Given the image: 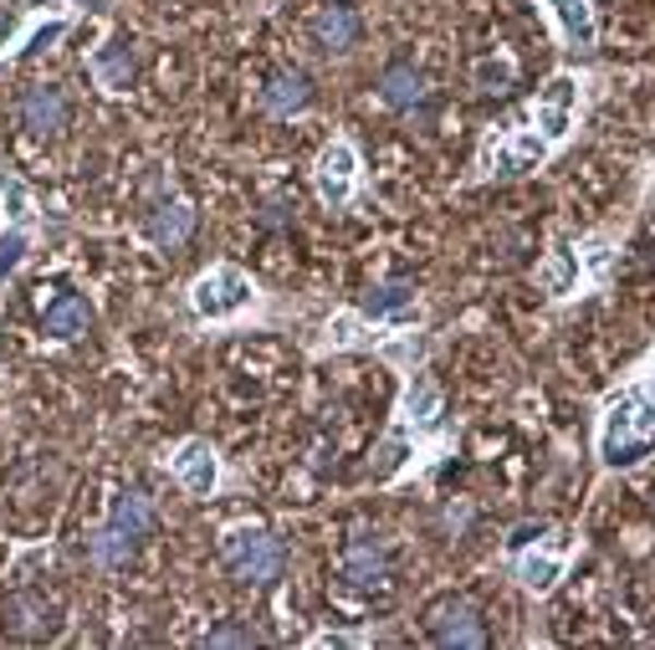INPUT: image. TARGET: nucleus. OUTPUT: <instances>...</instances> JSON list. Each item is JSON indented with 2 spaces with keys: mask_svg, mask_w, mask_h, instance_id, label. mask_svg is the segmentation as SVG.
<instances>
[{
  "mask_svg": "<svg viewBox=\"0 0 655 650\" xmlns=\"http://www.w3.org/2000/svg\"><path fill=\"white\" fill-rule=\"evenodd\" d=\"M410 461V435L404 431H395V435H385V446L374 450V461H369V477L374 482H389L395 471Z\"/></svg>",
  "mask_w": 655,
  "mask_h": 650,
  "instance_id": "24",
  "label": "nucleus"
},
{
  "mask_svg": "<svg viewBox=\"0 0 655 650\" xmlns=\"http://www.w3.org/2000/svg\"><path fill=\"white\" fill-rule=\"evenodd\" d=\"M379 579H385V558H379V549H374V543H353V549L343 553V583H353V589H374Z\"/></svg>",
  "mask_w": 655,
  "mask_h": 650,
  "instance_id": "18",
  "label": "nucleus"
},
{
  "mask_svg": "<svg viewBox=\"0 0 655 650\" xmlns=\"http://www.w3.org/2000/svg\"><path fill=\"white\" fill-rule=\"evenodd\" d=\"M149 241L154 246H180L190 231H195V210H190L185 201H165V205H154V216H149Z\"/></svg>",
  "mask_w": 655,
  "mask_h": 650,
  "instance_id": "13",
  "label": "nucleus"
},
{
  "mask_svg": "<svg viewBox=\"0 0 655 650\" xmlns=\"http://www.w3.org/2000/svg\"><path fill=\"white\" fill-rule=\"evenodd\" d=\"M353 180H359V149H353L349 139H333V144L318 154V169H313V184H318L323 205L343 210V205L353 201Z\"/></svg>",
  "mask_w": 655,
  "mask_h": 650,
  "instance_id": "4",
  "label": "nucleus"
},
{
  "mask_svg": "<svg viewBox=\"0 0 655 650\" xmlns=\"http://www.w3.org/2000/svg\"><path fill=\"white\" fill-rule=\"evenodd\" d=\"M430 630H436V640L440 646H466V650H476L487 635L476 630V615H471V604H461V600H446V604H436L430 610Z\"/></svg>",
  "mask_w": 655,
  "mask_h": 650,
  "instance_id": "9",
  "label": "nucleus"
},
{
  "mask_svg": "<svg viewBox=\"0 0 655 650\" xmlns=\"http://www.w3.org/2000/svg\"><path fill=\"white\" fill-rule=\"evenodd\" d=\"M415 302V287L410 282H385V287H369L364 292V323H379V317H395V313H404Z\"/></svg>",
  "mask_w": 655,
  "mask_h": 650,
  "instance_id": "20",
  "label": "nucleus"
},
{
  "mask_svg": "<svg viewBox=\"0 0 655 650\" xmlns=\"http://www.w3.org/2000/svg\"><path fill=\"white\" fill-rule=\"evenodd\" d=\"M256 298L252 277L241 267H216L205 272L201 282H195V292H190V308H195V317H210V323H220V317H235L246 313Z\"/></svg>",
  "mask_w": 655,
  "mask_h": 650,
  "instance_id": "2",
  "label": "nucleus"
},
{
  "mask_svg": "<svg viewBox=\"0 0 655 650\" xmlns=\"http://www.w3.org/2000/svg\"><path fill=\"white\" fill-rule=\"evenodd\" d=\"M129 558H134V538L118 533L113 522L93 533V564H102V568H123Z\"/></svg>",
  "mask_w": 655,
  "mask_h": 650,
  "instance_id": "23",
  "label": "nucleus"
},
{
  "mask_svg": "<svg viewBox=\"0 0 655 650\" xmlns=\"http://www.w3.org/2000/svg\"><path fill=\"white\" fill-rule=\"evenodd\" d=\"M108 522H113L118 533H129V538H149L154 533V507L138 497V492H129V497L113 502V517H108Z\"/></svg>",
  "mask_w": 655,
  "mask_h": 650,
  "instance_id": "21",
  "label": "nucleus"
},
{
  "mask_svg": "<svg viewBox=\"0 0 655 650\" xmlns=\"http://www.w3.org/2000/svg\"><path fill=\"white\" fill-rule=\"evenodd\" d=\"M512 574H518L522 589H533V594H548L558 579H563V553H518L512 558Z\"/></svg>",
  "mask_w": 655,
  "mask_h": 650,
  "instance_id": "14",
  "label": "nucleus"
},
{
  "mask_svg": "<svg viewBox=\"0 0 655 650\" xmlns=\"http://www.w3.org/2000/svg\"><path fill=\"white\" fill-rule=\"evenodd\" d=\"M651 364H655V353H651Z\"/></svg>",
  "mask_w": 655,
  "mask_h": 650,
  "instance_id": "35",
  "label": "nucleus"
},
{
  "mask_svg": "<svg viewBox=\"0 0 655 650\" xmlns=\"http://www.w3.org/2000/svg\"><path fill=\"white\" fill-rule=\"evenodd\" d=\"M404 416L415 420L421 431H430V425L440 420V395H436V384L425 380V374H415L410 389H404Z\"/></svg>",
  "mask_w": 655,
  "mask_h": 650,
  "instance_id": "22",
  "label": "nucleus"
},
{
  "mask_svg": "<svg viewBox=\"0 0 655 650\" xmlns=\"http://www.w3.org/2000/svg\"><path fill=\"white\" fill-rule=\"evenodd\" d=\"M220 553H226V564H231L235 579L256 583V589H267V583L282 574V549H277L267 533H256V528H235V533H226Z\"/></svg>",
  "mask_w": 655,
  "mask_h": 650,
  "instance_id": "3",
  "label": "nucleus"
},
{
  "mask_svg": "<svg viewBox=\"0 0 655 650\" xmlns=\"http://www.w3.org/2000/svg\"><path fill=\"white\" fill-rule=\"evenodd\" d=\"M313 41H318L323 51H349L353 41H359V11L343 5V0L323 5L318 16H313Z\"/></svg>",
  "mask_w": 655,
  "mask_h": 650,
  "instance_id": "10",
  "label": "nucleus"
},
{
  "mask_svg": "<svg viewBox=\"0 0 655 650\" xmlns=\"http://www.w3.org/2000/svg\"><path fill=\"white\" fill-rule=\"evenodd\" d=\"M379 98L389 103V108H415V103L425 98V77L415 68H389L385 77H379Z\"/></svg>",
  "mask_w": 655,
  "mask_h": 650,
  "instance_id": "17",
  "label": "nucleus"
},
{
  "mask_svg": "<svg viewBox=\"0 0 655 650\" xmlns=\"http://www.w3.org/2000/svg\"><path fill=\"white\" fill-rule=\"evenodd\" d=\"M134 47L129 41H108V47H98V57H93V77H98L108 93H129V83H134Z\"/></svg>",
  "mask_w": 655,
  "mask_h": 650,
  "instance_id": "11",
  "label": "nucleus"
},
{
  "mask_svg": "<svg viewBox=\"0 0 655 650\" xmlns=\"http://www.w3.org/2000/svg\"><path fill=\"white\" fill-rule=\"evenodd\" d=\"M328 344L333 349H353V344H364V313H343L328 323Z\"/></svg>",
  "mask_w": 655,
  "mask_h": 650,
  "instance_id": "27",
  "label": "nucleus"
},
{
  "mask_svg": "<svg viewBox=\"0 0 655 650\" xmlns=\"http://www.w3.org/2000/svg\"><path fill=\"white\" fill-rule=\"evenodd\" d=\"M87 328H93V302L77 298V292H62V298L47 308V317H41V334L57 338V344H68V338H83Z\"/></svg>",
  "mask_w": 655,
  "mask_h": 650,
  "instance_id": "8",
  "label": "nucleus"
},
{
  "mask_svg": "<svg viewBox=\"0 0 655 650\" xmlns=\"http://www.w3.org/2000/svg\"><path fill=\"white\" fill-rule=\"evenodd\" d=\"M41 619H47V604L36 600V594H11L5 610H0V625H5L11 635H41L47 630Z\"/></svg>",
  "mask_w": 655,
  "mask_h": 650,
  "instance_id": "19",
  "label": "nucleus"
},
{
  "mask_svg": "<svg viewBox=\"0 0 655 650\" xmlns=\"http://www.w3.org/2000/svg\"><path fill=\"white\" fill-rule=\"evenodd\" d=\"M307 98H313V87H307L303 72H277L267 83V93H262V103H267V113L287 118V113H303Z\"/></svg>",
  "mask_w": 655,
  "mask_h": 650,
  "instance_id": "15",
  "label": "nucleus"
},
{
  "mask_svg": "<svg viewBox=\"0 0 655 650\" xmlns=\"http://www.w3.org/2000/svg\"><path fill=\"white\" fill-rule=\"evenodd\" d=\"M11 32H16V26H0V51H5V41H11Z\"/></svg>",
  "mask_w": 655,
  "mask_h": 650,
  "instance_id": "34",
  "label": "nucleus"
},
{
  "mask_svg": "<svg viewBox=\"0 0 655 650\" xmlns=\"http://www.w3.org/2000/svg\"><path fill=\"white\" fill-rule=\"evenodd\" d=\"M573 108H579V77L558 72L554 83L543 87L538 113H533V123H538V134L548 139V144H563V139H569V129H573Z\"/></svg>",
  "mask_w": 655,
  "mask_h": 650,
  "instance_id": "5",
  "label": "nucleus"
},
{
  "mask_svg": "<svg viewBox=\"0 0 655 650\" xmlns=\"http://www.w3.org/2000/svg\"><path fill=\"white\" fill-rule=\"evenodd\" d=\"M287 220V205L282 201H267V210H262V226H282Z\"/></svg>",
  "mask_w": 655,
  "mask_h": 650,
  "instance_id": "33",
  "label": "nucleus"
},
{
  "mask_svg": "<svg viewBox=\"0 0 655 650\" xmlns=\"http://www.w3.org/2000/svg\"><path fill=\"white\" fill-rule=\"evenodd\" d=\"M507 144H512V154H518V159H522V169L543 165V159H548V149H554V144H548V139H543L538 129H533V134H512V139H507Z\"/></svg>",
  "mask_w": 655,
  "mask_h": 650,
  "instance_id": "29",
  "label": "nucleus"
},
{
  "mask_svg": "<svg viewBox=\"0 0 655 650\" xmlns=\"http://www.w3.org/2000/svg\"><path fill=\"white\" fill-rule=\"evenodd\" d=\"M538 282L548 287L554 298H569L573 287H579V251H573V246L548 251V262L538 267Z\"/></svg>",
  "mask_w": 655,
  "mask_h": 650,
  "instance_id": "16",
  "label": "nucleus"
},
{
  "mask_svg": "<svg viewBox=\"0 0 655 650\" xmlns=\"http://www.w3.org/2000/svg\"><path fill=\"white\" fill-rule=\"evenodd\" d=\"M645 384H624L620 395H609L605 400V420H599V456H605V467H640L655 446H645L635 435V400Z\"/></svg>",
  "mask_w": 655,
  "mask_h": 650,
  "instance_id": "1",
  "label": "nucleus"
},
{
  "mask_svg": "<svg viewBox=\"0 0 655 650\" xmlns=\"http://www.w3.org/2000/svg\"><path fill=\"white\" fill-rule=\"evenodd\" d=\"M62 36H68V21H41V26L26 36V47H21V51H26V57H36V51H51Z\"/></svg>",
  "mask_w": 655,
  "mask_h": 650,
  "instance_id": "31",
  "label": "nucleus"
},
{
  "mask_svg": "<svg viewBox=\"0 0 655 650\" xmlns=\"http://www.w3.org/2000/svg\"><path fill=\"white\" fill-rule=\"evenodd\" d=\"M174 477H180V486H185L190 497H210L220 486L216 450L205 446V441H185V446L174 450Z\"/></svg>",
  "mask_w": 655,
  "mask_h": 650,
  "instance_id": "6",
  "label": "nucleus"
},
{
  "mask_svg": "<svg viewBox=\"0 0 655 650\" xmlns=\"http://www.w3.org/2000/svg\"><path fill=\"white\" fill-rule=\"evenodd\" d=\"M548 11H554V26L558 36L569 41V47H594V11H589V0H543Z\"/></svg>",
  "mask_w": 655,
  "mask_h": 650,
  "instance_id": "12",
  "label": "nucleus"
},
{
  "mask_svg": "<svg viewBox=\"0 0 655 650\" xmlns=\"http://www.w3.org/2000/svg\"><path fill=\"white\" fill-rule=\"evenodd\" d=\"M482 174H522V159L512 154V144H487L482 149Z\"/></svg>",
  "mask_w": 655,
  "mask_h": 650,
  "instance_id": "28",
  "label": "nucleus"
},
{
  "mask_svg": "<svg viewBox=\"0 0 655 650\" xmlns=\"http://www.w3.org/2000/svg\"><path fill=\"white\" fill-rule=\"evenodd\" d=\"M21 256H26V231H21V226H11V231L0 236V282H5V277L21 267Z\"/></svg>",
  "mask_w": 655,
  "mask_h": 650,
  "instance_id": "30",
  "label": "nucleus"
},
{
  "mask_svg": "<svg viewBox=\"0 0 655 650\" xmlns=\"http://www.w3.org/2000/svg\"><path fill=\"white\" fill-rule=\"evenodd\" d=\"M512 57H482V62H476V68H471V77H476V87H482V93H507V87H512Z\"/></svg>",
  "mask_w": 655,
  "mask_h": 650,
  "instance_id": "25",
  "label": "nucleus"
},
{
  "mask_svg": "<svg viewBox=\"0 0 655 650\" xmlns=\"http://www.w3.org/2000/svg\"><path fill=\"white\" fill-rule=\"evenodd\" d=\"M0 205H5V216L16 220H32V195H26V184L16 174H0Z\"/></svg>",
  "mask_w": 655,
  "mask_h": 650,
  "instance_id": "26",
  "label": "nucleus"
},
{
  "mask_svg": "<svg viewBox=\"0 0 655 650\" xmlns=\"http://www.w3.org/2000/svg\"><path fill=\"white\" fill-rule=\"evenodd\" d=\"M21 123L32 129L36 139H57L62 129H68V98H62V87H32L26 98H21Z\"/></svg>",
  "mask_w": 655,
  "mask_h": 650,
  "instance_id": "7",
  "label": "nucleus"
},
{
  "mask_svg": "<svg viewBox=\"0 0 655 650\" xmlns=\"http://www.w3.org/2000/svg\"><path fill=\"white\" fill-rule=\"evenodd\" d=\"M205 646H256L252 630H235V625H220V630L205 635Z\"/></svg>",
  "mask_w": 655,
  "mask_h": 650,
  "instance_id": "32",
  "label": "nucleus"
}]
</instances>
